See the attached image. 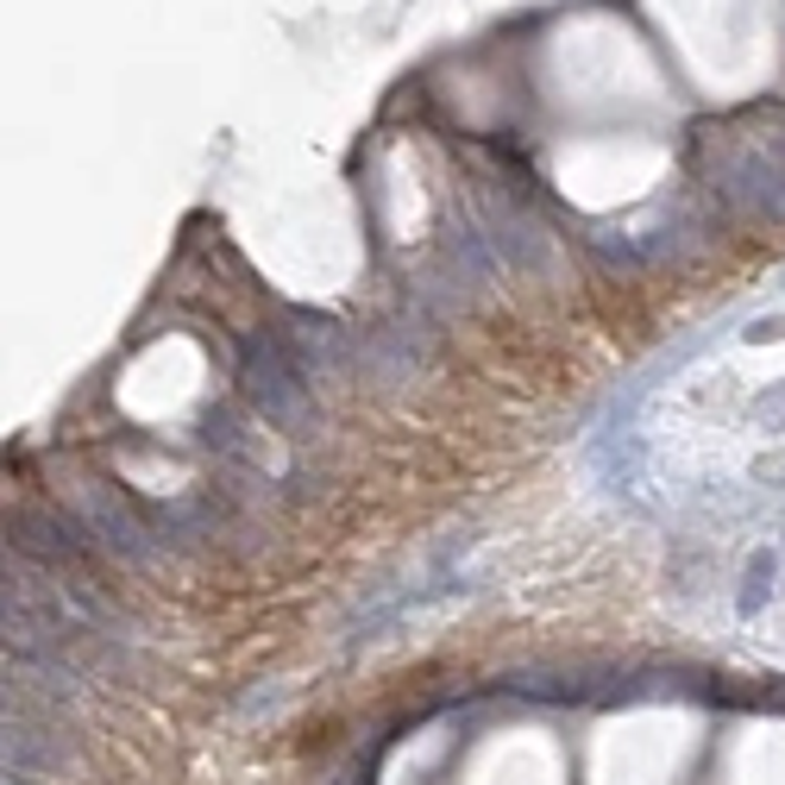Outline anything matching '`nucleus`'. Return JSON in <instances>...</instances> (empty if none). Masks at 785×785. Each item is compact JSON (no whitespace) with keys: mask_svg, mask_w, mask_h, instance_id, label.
<instances>
[{"mask_svg":"<svg viewBox=\"0 0 785 785\" xmlns=\"http://www.w3.org/2000/svg\"><path fill=\"white\" fill-rule=\"evenodd\" d=\"M239 384H245V396L258 402V415H264L276 433L302 440V433L321 428L308 371L283 353V339H276V334H252V339H245V353H239Z\"/></svg>","mask_w":785,"mask_h":785,"instance_id":"1","label":"nucleus"},{"mask_svg":"<svg viewBox=\"0 0 785 785\" xmlns=\"http://www.w3.org/2000/svg\"><path fill=\"white\" fill-rule=\"evenodd\" d=\"M283 339V353L308 371V384H321V377H339L353 371V334L339 327L334 314H314V308H290V334Z\"/></svg>","mask_w":785,"mask_h":785,"instance_id":"2","label":"nucleus"},{"mask_svg":"<svg viewBox=\"0 0 785 785\" xmlns=\"http://www.w3.org/2000/svg\"><path fill=\"white\" fill-rule=\"evenodd\" d=\"M773 578H779V553L761 547L742 572V597H735V609H742V616H761V604L773 597Z\"/></svg>","mask_w":785,"mask_h":785,"instance_id":"3","label":"nucleus"},{"mask_svg":"<svg viewBox=\"0 0 785 785\" xmlns=\"http://www.w3.org/2000/svg\"><path fill=\"white\" fill-rule=\"evenodd\" d=\"M754 421H761L766 433H773V428H785V384H779L773 396H761V402H754Z\"/></svg>","mask_w":785,"mask_h":785,"instance_id":"4","label":"nucleus"}]
</instances>
